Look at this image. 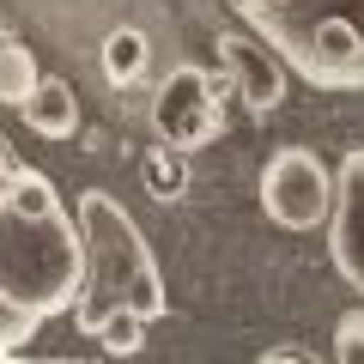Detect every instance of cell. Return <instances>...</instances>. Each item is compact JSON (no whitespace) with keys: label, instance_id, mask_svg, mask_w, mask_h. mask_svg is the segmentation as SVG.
<instances>
[{"label":"cell","instance_id":"obj_1","mask_svg":"<svg viewBox=\"0 0 364 364\" xmlns=\"http://www.w3.org/2000/svg\"><path fill=\"white\" fill-rule=\"evenodd\" d=\"M85 286V237L55 182L0 140V352H18L43 322L67 316Z\"/></svg>","mask_w":364,"mask_h":364},{"label":"cell","instance_id":"obj_11","mask_svg":"<svg viewBox=\"0 0 364 364\" xmlns=\"http://www.w3.org/2000/svg\"><path fill=\"white\" fill-rule=\"evenodd\" d=\"M340 358L346 364L364 358V316H346V322H340Z\"/></svg>","mask_w":364,"mask_h":364},{"label":"cell","instance_id":"obj_5","mask_svg":"<svg viewBox=\"0 0 364 364\" xmlns=\"http://www.w3.org/2000/svg\"><path fill=\"white\" fill-rule=\"evenodd\" d=\"M152 128L164 134V146H176V152H200V146H213L219 128H225L219 85H213L200 67H176V73L158 85V97H152Z\"/></svg>","mask_w":364,"mask_h":364},{"label":"cell","instance_id":"obj_7","mask_svg":"<svg viewBox=\"0 0 364 364\" xmlns=\"http://www.w3.org/2000/svg\"><path fill=\"white\" fill-rule=\"evenodd\" d=\"M225 49V61L237 67V85H243V97H249V109H273L279 104V67L267 61V43H243V37H231V43H219Z\"/></svg>","mask_w":364,"mask_h":364},{"label":"cell","instance_id":"obj_10","mask_svg":"<svg viewBox=\"0 0 364 364\" xmlns=\"http://www.w3.org/2000/svg\"><path fill=\"white\" fill-rule=\"evenodd\" d=\"M31 85H37V67H31V55L18 49V43H0V97H6V104H25Z\"/></svg>","mask_w":364,"mask_h":364},{"label":"cell","instance_id":"obj_4","mask_svg":"<svg viewBox=\"0 0 364 364\" xmlns=\"http://www.w3.org/2000/svg\"><path fill=\"white\" fill-rule=\"evenodd\" d=\"M334 207V170L310 146H279L261 170V213L279 231H316Z\"/></svg>","mask_w":364,"mask_h":364},{"label":"cell","instance_id":"obj_6","mask_svg":"<svg viewBox=\"0 0 364 364\" xmlns=\"http://www.w3.org/2000/svg\"><path fill=\"white\" fill-rule=\"evenodd\" d=\"M328 249L352 291L364 298V146L334 164V207H328Z\"/></svg>","mask_w":364,"mask_h":364},{"label":"cell","instance_id":"obj_8","mask_svg":"<svg viewBox=\"0 0 364 364\" xmlns=\"http://www.w3.org/2000/svg\"><path fill=\"white\" fill-rule=\"evenodd\" d=\"M25 122L37 134H49V140H67V134L79 128V109H73V91L61 85V79H37V85H31V97L25 104Z\"/></svg>","mask_w":364,"mask_h":364},{"label":"cell","instance_id":"obj_3","mask_svg":"<svg viewBox=\"0 0 364 364\" xmlns=\"http://www.w3.org/2000/svg\"><path fill=\"white\" fill-rule=\"evenodd\" d=\"M231 13L316 91H364V0H231Z\"/></svg>","mask_w":364,"mask_h":364},{"label":"cell","instance_id":"obj_2","mask_svg":"<svg viewBox=\"0 0 364 364\" xmlns=\"http://www.w3.org/2000/svg\"><path fill=\"white\" fill-rule=\"evenodd\" d=\"M79 237H85V286H79V328L91 340H104L109 352H134L140 328L164 316V279L158 261L146 249L140 225L122 213V200H109L104 188H91L79 200Z\"/></svg>","mask_w":364,"mask_h":364},{"label":"cell","instance_id":"obj_9","mask_svg":"<svg viewBox=\"0 0 364 364\" xmlns=\"http://www.w3.org/2000/svg\"><path fill=\"white\" fill-rule=\"evenodd\" d=\"M140 67H146V37H140V31H109V43H104V73H109V85H134Z\"/></svg>","mask_w":364,"mask_h":364}]
</instances>
